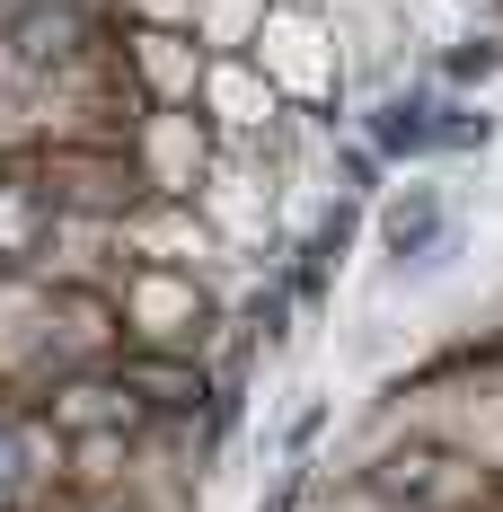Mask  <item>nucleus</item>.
Instances as JSON below:
<instances>
[{
    "label": "nucleus",
    "instance_id": "nucleus-1",
    "mask_svg": "<svg viewBox=\"0 0 503 512\" xmlns=\"http://www.w3.org/2000/svg\"><path fill=\"white\" fill-rule=\"evenodd\" d=\"M371 495H389L406 512H468L495 495V477L477 460H459V451H442V442H406V451H389L371 468Z\"/></svg>",
    "mask_w": 503,
    "mask_h": 512
},
{
    "label": "nucleus",
    "instance_id": "nucleus-2",
    "mask_svg": "<svg viewBox=\"0 0 503 512\" xmlns=\"http://www.w3.org/2000/svg\"><path fill=\"white\" fill-rule=\"evenodd\" d=\"M142 186H151V177L124 151H53L36 195H45V204H71V212H133Z\"/></svg>",
    "mask_w": 503,
    "mask_h": 512
},
{
    "label": "nucleus",
    "instance_id": "nucleus-3",
    "mask_svg": "<svg viewBox=\"0 0 503 512\" xmlns=\"http://www.w3.org/2000/svg\"><path fill=\"white\" fill-rule=\"evenodd\" d=\"M106 371H115V380H124V389H133L151 415H195V407H203V362H195V354L133 345V354H115Z\"/></svg>",
    "mask_w": 503,
    "mask_h": 512
},
{
    "label": "nucleus",
    "instance_id": "nucleus-4",
    "mask_svg": "<svg viewBox=\"0 0 503 512\" xmlns=\"http://www.w3.org/2000/svg\"><path fill=\"white\" fill-rule=\"evenodd\" d=\"M142 398L115 380V371H98V380H71V389H53V407H45V424L53 433H71V442H89V433H133L142 424Z\"/></svg>",
    "mask_w": 503,
    "mask_h": 512
},
{
    "label": "nucleus",
    "instance_id": "nucleus-5",
    "mask_svg": "<svg viewBox=\"0 0 503 512\" xmlns=\"http://www.w3.org/2000/svg\"><path fill=\"white\" fill-rule=\"evenodd\" d=\"M380 239H389V256H433V239H442V204H433V195H406V204H389Z\"/></svg>",
    "mask_w": 503,
    "mask_h": 512
},
{
    "label": "nucleus",
    "instance_id": "nucleus-6",
    "mask_svg": "<svg viewBox=\"0 0 503 512\" xmlns=\"http://www.w3.org/2000/svg\"><path fill=\"white\" fill-rule=\"evenodd\" d=\"M380 151H433V124L415 98H389L380 106Z\"/></svg>",
    "mask_w": 503,
    "mask_h": 512
},
{
    "label": "nucleus",
    "instance_id": "nucleus-7",
    "mask_svg": "<svg viewBox=\"0 0 503 512\" xmlns=\"http://www.w3.org/2000/svg\"><path fill=\"white\" fill-rule=\"evenodd\" d=\"M27 468H36L27 424H18V415H0V495H18V486H27Z\"/></svg>",
    "mask_w": 503,
    "mask_h": 512
},
{
    "label": "nucleus",
    "instance_id": "nucleus-8",
    "mask_svg": "<svg viewBox=\"0 0 503 512\" xmlns=\"http://www.w3.org/2000/svg\"><path fill=\"white\" fill-rule=\"evenodd\" d=\"M495 62H503L495 45H468V53H459V62H451V71H459V80H477V71H495Z\"/></svg>",
    "mask_w": 503,
    "mask_h": 512
},
{
    "label": "nucleus",
    "instance_id": "nucleus-9",
    "mask_svg": "<svg viewBox=\"0 0 503 512\" xmlns=\"http://www.w3.org/2000/svg\"><path fill=\"white\" fill-rule=\"evenodd\" d=\"M98 512H124V504H98Z\"/></svg>",
    "mask_w": 503,
    "mask_h": 512
}]
</instances>
